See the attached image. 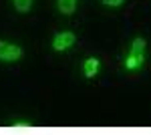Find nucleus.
I'll return each instance as SVG.
<instances>
[{
    "mask_svg": "<svg viewBox=\"0 0 151 135\" xmlns=\"http://www.w3.org/2000/svg\"><path fill=\"white\" fill-rule=\"evenodd\" d=\"M145 40L143 38H135L133 45H131V51H129V56L125 61V67L127 69H139L143 63H145Z\"/></svg>",
    "mask_w": 151,
    "mask_h": 135,
    "instance_id": "f257e3e1",
    "label": "nucleus"
},
{
    "mask_svg": "<svg viewBox=\"0 0 151 135\" xmlns=\"http://www.w3.org/2000/svg\"><path fill=\"white\" fill-rule=\"evenodd\" d=\"M22 56V48L14 43H6V40H0V61L4 63H14Z\"/></svg>",
    "mask_w": 151,
    "mask_h": 135,
    "instance_id": "f03ea898",
    "label": "nucleus"
},
{
    "mask_svg": "<svg viewBox=\"0 0 151 135\" xmlns=\"http://www.w3.org/2000/svg\"><path fill=\"white\" fill-rule=\"evenodd\" d=\"M75 45V34L69 32V30H65V32H58L55 38H52V48L55 51H67V48H70V46Z\"/></svg>",
    "mask_w": 151,
    "mask_h": 135,
    "instance_id": "7ed1b4c3",
    "label": "nucleus"
},
{
    "mask_svg": "<svg viewBox=\"0 0 151 135\" xmlns=\"http://www.w3.org/2000/svg\"><path fill=\"white\" fill-rule=\"evenodd\" d=\"M99 69H101L99 58L91 56V58H87V61H85V65H83V73H85V77H87V79H91V77H95V75L99 73Z\"/></svg>",
    "mask_w": 151,
    "mask_h": 135,
    "instance_id": "20e7f679",
    "label": "nucleus"
},
{
    "mask_svg": "<svg viewBox=\"0 0 151 135\" xmlns=\"http://www.w3.org/2000/svg\"><path fill=\"white\" fill-rule=\"evenodd\" d=\"M57 6L63 14H73L77 8V0H57Z\"/></svg>",
    "mask_w": 151,
    "mask_h": 135,
    "instance_id": "39448f33",
    "label": "nucleus"
},
{
    "mask_svg": "<svg viewBox=\"0 0 151 135\" xmlns=\"http://www.w3.org/2000/svg\"><path fill=\"white\" fill-rule=\"evenodd\" d=\"M12 2H14L16 10H20V12H28L30 10V4H32V0H12Z\"/></svg>",
    "mask_w": 151,
    "mask_h": 135,
    "instance_id": "423d86ee",
    "label": "nucleus"
},
{
    "mask_svg": "<svg viewBox=\"0 0 151 135\" xmlns=\"http://www.w3.org/2000/svg\"><path fill=\"white\" fill-rule=\"evenodd\" d=\"M101 2H103L105 6H121L125 0H101Z\"/></svg>",
    "mask_w": 151,
    "mask_h": 135,
    "instance_id": "0eeeda50",
    "label": "nucleus"
},
{
    "mask_svg": "<svg viewBox=\"0 0 151 135\" xmlns=\"http://www.w3.org/2000/svg\"><path fill=\"white\" fill-rule=\"evenodd\" d=\"M12 127H14V129H20V131H22V129H30L32 125H28V123H14Z\"/></svg>",
    "mask_w": 151,
    "mask_h": 135,
    "instance_id": "6e6552de",
    "label": "nucleus"
}]
</instances>
